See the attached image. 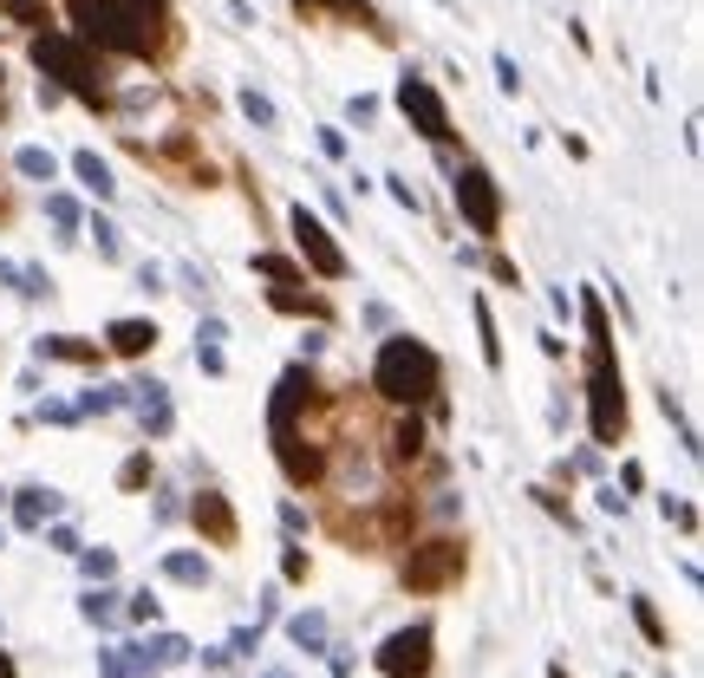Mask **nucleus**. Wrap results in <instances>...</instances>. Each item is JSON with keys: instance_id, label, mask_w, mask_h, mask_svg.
Listing matches in <instances>:
<instances>
[{"instance_id": "6ab92c4d", "label": "nucleus", "mask_w": 704, "mask_h": 678, "mask_svg": "<svg viewBox=\"0 0 704 678\" xmlns=\"http://www.w3.org/2000/svg\"><path fill=\"white\" fill-rule=\"evenodd\" d=\"M7 13H13V20H46V7H39V0H7Z\"/></svg>"}, {"instance_id": "a211bd4d", "label": "nucleus", "mask_w": 704, "mask_h": 678, "mask_svg": "<svg viewBox=\"0 0 704 678\" xmlns=\"http://www.w3.org/2000/svg\"><path fill=\"white\" fill-rule=\"evenodd\" d=\"M633 620H640V627H646V640H666V627H659V614H653V607H646V601H633Z\"/></svg>"}, {"instance_id": "f03ea898", "label": "nucleus", "mask_w": 704, "mask_h": 678, "mask_svg": "<svg viewBox=\"0 0 704 678\" xmlns=\"http://www.w3.org/2000/svg\"><path fill=\"white\" fill-rule=\"evenodd\" d=\"M379 392H385L392 405L431 398V392H437V359H431V346H418V340H385V353H379Z\"/></svg>"}, {"instance_id": "6e6552de", "label": "nucleus", "mask_w": 704, "mask_h": 678, "mask_svg": "<svg viewBox=\"0 0 704 678\" xmlns=\"http://www.w3.org/2000/svg\"><path fill=\"white\" fill-rule=\"evenodd\" d=\"M398 104H405V118H411L431 144L450 137V111H444V98L431 91V78H405V85H398Z\"/></svg>"}, {"instance_id": "39448f33", "label": "nucleus", "mask_w": 704, "mask_h": 678, "mask_svg": "<svg viewBox=\"0 0 704 678\" xmlns=\"http://www.w3.org/2000/svg\"><path fill=\"white\" fill-rule=\"evenodd\" d=\"M464 575V542H424V548H411V562H405V588H418V594H437V588H450Z\"/></svg>"}, {"instance_id": "7ed1b4c3", "label": "nucleus", "mask_w": 704, "mask_h": 678, "mask_svg": "<svg viewBox=\"0 0 704 678\" xmlns=\"http://www.w3.org/2000/svg\"><path fill=\"white\" fill-rule=\"evenodd\" d=\"M72 20H78V33L85 39H98V46H111V52H150V26H144V13L137 7H118V0H72Z\"/></svg>"}, {"instance_id": "0eeeda50", "label": "nucleus", "mask_w": 704, "mask_h": 678, "mask_svg": "<svg viewBox=\"0 0 704 678\" xmlns=\"http://www.w3.org/2000/svg\"><path fill=\"white\" fill-rule=\"evenodd\" d=\"M379 673L385 678H424L431 673V627H405L379 646Z\"/></svg>"}, {"instance_id": "ddd939ff", "label": "nucleus", "mask_w": 704, "mask_h": 678, "mask_svg": "<svg viewBox=\"0 0 704 678\" xmlns=\"http://www.w3.org/2000/svg\"><path fill=\"white\" fill-rule=\"evenodd\" d=\"M196 522H202L215 542H229V535H235V516H229V503H222V496H202V503H196Z\"/></svg>"}, {"instance_id": "f257e3e1", "label": "nucleus", "mask_w": 704, "mask_h": 678, "mask_svg": "<svg viewBox=\"0 0 704 678\" xmlns=\"http://www.w3.org/2000/svg\"><path fill=\"white\" fill-rule=\"evenodd\" d=\"M588 333H594V437L601 444H620L627 431V392H620V372H614V346H607V313L601 300H588Z\"/></svg>"}, {"instance_id": "9b49d317", "label": "nucleus", "mask_w": 704, "mask_h": 678, "mask_svg": "<svg viewBox=\"0 0 704 678\" xmlns=\"http://www.w3.org/2000/svg\"><path fill=\"white\" fill-rule=\"evenodd\" d=\"M150 346H157V326H150V320H118V326H111V353L137 359V353H150Z\"/></svg>"}, {"instance_id": "f3484780", "label": "nucleus", "mask_w": 704, "mask_h": 678, "mask_svg": "<svg viewBox=\"0 0 704 678\" xmlns=\"http://www.w3.org/2000/svg\"><path fill=\"white\" fill-rule=\"evenodd\" d=\"M46 353H52V359H98V353L78 346V340H46Z\"/></svg>"}, {"instance_id": "20e7f679", "label": "nucleus", "mask_w": 704, "mask_h": 678, "mask_svg": "<svg viewBox=\"0 0 704 678\" xmlns=\"http://www.w3.org/2000/svg\"><path fill=\"white\" fill-rule=\"evenodd\" d=\"M33 65H39V72H52L65 91H78V98H91V104H98L91 59H85V46H78V39H65V33H39V39H33Z\"/></svg>"}, {"instance_id": "5701e85b", "label": "nucleus", "mask_w": 704, "mask_h": 678, "mask_svg": "<svg viewBox=\"0 0 704 678\" xmlns=\"http://www.w3.org/2000/svg\"><path fill=\"white\" fill-rule=\"evenodd\" d=\"M137 7H163V0H137Z\"/></svg>"}, {"instance_id": "aec40b11", "label": "nucleus", "mask_w": 704, "mask_h": 678, "mask_svg": "<svg viewBox=\"0 0 704 678\" xmlns=\"http://www.w3.org/2000/svg\"><path fill=\"white\" fill-rule=\"evenodd\" d=\"M144 477H150V464H144V457H131V464H124V490H137Z\"/></svg>"}, {"instance_id": "f8f14e48", "label": "nucleus", "mask_w": 704, "mask_h": 678, "mask_svg": "<svg viewBox=\"0 0 704 678\" xmlns=\"http://www.w3.org/2000/svg\"><path fill=\"white\" fill-rule=\"evenodd\" d=\"M274 444H281V464H287V477H294V483H313V477H320V451H300V437H294V431H281Z\"/></svg>"}, {"instance_id": "412c9836", "label": "nucleus", "mask_w": 704, "mask_h": 678, "mask_svg": "<svg viewBox=\"0 0 704 678\" xmlns=\"http://www.w3.org/2000/svg\"><path fill=\"white\" fill-rule=\"evenodd\" d=\"M300 7H339V13H359L366 20V0H300Z\"/></svg>"}, {"instance_id": "4468645a", "label": "nucleus", "mask_w": 704, "mask_h": 678, "mask_svg": "<svg viewBox=\"0 0 704 678\" xmlns=\"http://www.w3.org/2000/svg\"><path fill=\"white\" fill-rule=\"evenodd\" d=\"M72 170H78V176H85V183H91V189H98V196H104V189H111V170H104V163H98V157H91V150H78V163H72Z\"/></svg>"}, {"instance_id": "9d476101", "label": "nucleus", "mask_w": 704, "mask_h": 678, "mask_svg": "<svg viewBox=\"0 0 704 678\" xmlns=\"http://www.w3.org/2000/svg\"><path fill=\"white\" fill-rule=\"evenodd\" d=\"M307 392H313V379H307V372H287V379H281V398H274V437H281V431H294V411H300V398H307Z\"/></svg>"}, {"instance_id": "2eb2a0df", "label": "nucleus", "mask_w": 704, "mask_h": 678, "mask_svg": "<svg viewBox=\"0 0 704 678\" xmlns=\"http://www.w3.org/2000/svg\"><path fill=\"white\" fill-rule=\"evenodd\" d=\"M424 451V424L411 418V424H398V457H418Z\"/></svg>"}, {"instance_id": "423d86ee", "label": "nucleus", "mask_w": 704, "mask_h": 678, "mask_svg": "<svg viewBox=\"0 0 704 678\" xmlns=\"http://www.w3.org/2000/svg\"><path fill=\"white\" fill-rule=\"evenodd\" d=\"M457 209L470 215V229L477 235H496V222H503V196H496V183H490V170H457Z\"/></svg>"}, {"instance_id": "4be33fe9", "label": "nucleus", "mask_w": 704, "mask_h": 678, "mask_svg": "<svg viewBox=\"0 0 704 678\" xmlns=\"http://www.w3.org/2000/svg\"><path fill=\"white\" fill-rule=\"evenodd\" d=\"M0 678H13V666H7V653H0Z\"/></svg>"}, {"instance_id": "dca6fc26", "label": "nucleus", "mask_w": 704, "mask_h": 678, "mask_svg": "<svg viewBox=\"0 0 704 678\" xmlns=\"http://www.w3.org/2000/svg\"><path fill=\"white\" fill-rule=\"evenodd\" d=\"M20 170H26V176H46V183H52V157H46V150H20Z\"/></svg>"}, {"instance_id": "1a4fd4ad", "label": "nucleus", "mask_w": 704, "mask_h": 678, "mask_svg": "<svg viewBox=\"0 0 704 678\" xmlns=\"http://www.w3.org/2000/svg\"><path fill=\"white\" fill-rule=\"evenodd\" d=\"M294 235H300V255H307V261H313L326 281H339V274H346V255L333 248V235H326V229H320L307 209H294Z\"/></svg>"}]
</instances>
